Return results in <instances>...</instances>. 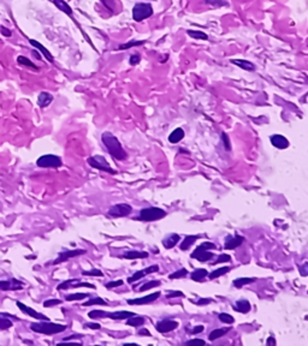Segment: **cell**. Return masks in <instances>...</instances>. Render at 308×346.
I'll use <instances>...</instances> for the list:
<instances>
[{
    "instance_id": "f5cc1de1",
    "label": "cell",
    "mask_w": 308,
    "mask_h": 346,
    "mask_svg": "<svg viewBox=\"0 0 308 346\" xmlns=\"http://www.w3.org/2000/svg\"><path fill=\"white\" fill-rule=\"evenodd\" d=\"M83 327L85 328H89V329H100L101 326L99 323H94V322H87L83 324Z\"/></svg>"
},
{
    "instance_id": "e575fe53",
    "label": "cell",
    "mask_w": 308,
    "mask_h": 346,
    "mask_svg": "<svg viewBox=\"0 0 308 346\" xmlns=\"http://www.w3.org/2000/svg\"><path fill=\"white\" fill-rule=\"evenodd\" d=\"M88 297H91V294L89 293H71V294H67V296H65V299H67L68 302H74V300H82L85 298H88Z\"/></svg>"
},
{
    "instance_id": "f35d334b",
    "label": "cell",
    "mask_w": 308,
    "mask_h": 346,
    "mask_svg": "<svg viewBox=\"0 0 308 346\" xmlns=\"http://www.w3.org/2000/svg\"><path fill=\"white\" fill-rule=\"evenodd\" d=\"M187 275H188V270L185 268H181V269L176 270V272H173L172 274H170L169 279H171V280H173V279H182Z\"/></svg>"
},
{
    "instance_id": "ac0fdd59",
    "label": "cell",
    "mask_w": 308,
    "mask_h": 346,
    "mask_svg": "<svg viewBox=\"0 0 308 346\" xmlns=\"http://www.w3.org/2000/svg\"><path fill=\"white\" fill-rule=\"evenodd\" d=\"M250 309H252V305L247 299H238L236 300L234 304V310L241 312V314H248Z\"/></svg>"
},
{
    "instance_id": "9f6ffc18",
    "label": "cell",
    "mask_w": 308,
    "mask_h": 346,
    "mask_svg": "<svg viewBox=\"0 0 308 346\" xmlns=\"http://www.w3.org/2000/svg\"><path fill=\"white\" fill-rule=\"evenodd\" d=\"M205 330V327L201 326V324H199V326H196V327H194L193 329H191V334H194V335H196V334H199V333H201Z\"/></svg>"
},
{
    "instance_id": "5bb4252c",
    "label": "cell",
    "mask_w": 308,
    "mask_h": 346,
    "mask_svg": "<svg viewBox=\"0 0 308 346\" xmlns=\"http://www.w3.org/2000/svg\"><path fill=\"white\" fill-rule=\"evenodd\" d=\"M23 282L17 279H9V280H0V290L3 291H16L22 290Z\"/></svg>"
},
{
    "instance_id": "bcb514c9",
    "label": "cell",
    "mask_w": 308,
    "mask_h": 346,
    "mask_svg": "<svg viewBox=\"0 0 308 346\" xmlns=\"http://www.w3.org/2000/svg\"><path fill=\"white\" fill-rule=\"evenodd\" d=\"M141 62V56H140L139 53H134L130 56V59H129V63L130 65H137L139 63Z\"/></svg>"
},
{
    "instance_id": "7dc6e473",
    "label": "cell",
    "mask_w": 308,
    "mask_h": 346,
    "mask_svg": "<svg viewBox=\"0 0 308 346\" xmlns=\"http://www.w3.org/2000/svg\"><path fill=\"white\" fill-rule=\"evenodd\" d=\"M124 284L123 280H115V281H109L105 284V287L106 288H116V287H119L122 286V285Z\"/></svg>"
},
{
    "instance_id": "74e56055",
    "label": "cell",
    "mask_w": 308,
    "mask_h": 346,
    "mask_svg": "<svg viewBox=\"0 0 308 346\" xmlns=\"http://www.w3.org/2000/svg\"><path fill=\"white\" fill-rule=\"evenodd\" d=\"M88 316L93 318V320H97V318H106L107 316V311L105 310H92L89 311Z\"/></svg>"
},
{
    "instance_id": "484cf974",
    "label": "cell",
    "mask_w": 308,
    "mask_h": 346,
    "mask_svg": "<svg viewBox=\"0 0 308 346\" xmlns=\"http://www.w3.org/2000/svg\"><path fill=\"white\" fill-rule=\"evenodd\" d=\"M230 329H231V327H229V328H217V329H213L210 333V334H208V340L214 341V340H217V339L222 338V336L225 335Z\"/></svg>"
},
{
    "instance_id": "52a82bcc",
    "label": "cell",
    "mask_w": 308,
    "mask_h": 346,
    "mask_svg": "<svg viewBox=\"0 0 308 346\" xmlns=\"http://www.w3.org/2000/svg\"><path fill=\"white\" fill-rule=\"evenodd\" d=\"M37 165L43 168H58L63 165L62 159L53 154H46L40 156L37 160Z\"/></svg>"
},
{
    "instance_id": "4316f807",
    "label": "cell",
    "mask_w": 308,
    "mask_h": 346,
    "mask_svg": "<svg viewBox=\"0 0 308 346\" xmlns=\"http://www.w3.org/2000/svg\"><path fill=\"white\" fill-rule=\"evenodd\" d=\"M207 275H208L207 270L203 269V268H197V269L194 270L193 273H191L190 278H191V280L201 282V281H203V279H205Z\"/></svg>"
},
{
    "instance_id": "836d02e7",
    "label": "cell",
    "mask_w": 308,
    "mask_h": 346,
    "mask_svg": "<svg viewBox=\"0 0 308 346\" xmlns=\"http://www.w3.org/2000/svg\"><path fill=\"white\" fill-rule=\"evenodd\" d=\"M91 305H107V302L103 299L101 297H95V298H89V300L83 303V306H91Z\"/></svg>"
},
{
    "instance_id": "ee69618b",
    "label": "cell",
    "mask_w": 308,
    "mask_h": 346,
    "mask_svg": "<svg viewBox=\"0 0 308 346\" xmlns=\"http://www.w3.org/2000/svg\"><path fill=\"white\" fill-rule=\"evenodd\" d=\"M82 275H91V276H103L104 273L100 269H91V270H83Z\"/></svg>"
},
{
    "instance_id": "680465c9",
    "label": "cell",
    "mask_w": 308,
    "mask_h": 346,
    "mask_svg": "<svg viewBox=\"0 0 308 346\" xmlns=\"http://www.w3.org/2000/svg\"><path fill=\"white\" fill-rule=\"evenodd\" d=\"M83 336H85V335H82V334H74V335L68 336V338H65L63 341H70V340H73V339H82Z\"/></svg>"
},
{
    "instance_id": "d6986e66",
    "label": "cell",
    "mask_w": 308,
    "mask_h": 346,
    "mask_svg": "<svg viewBox=\"0 0 308 346\" xmlns=\"http://www.w3.org/2000/svg\"><path fill=\"white\" fill-rule=\"evenodd\" d=\"M135 315V312L133 311H125V310H122V311H113V312H109L107 311V316L109 318H112V320H127L128 317L130 316H134Z\"/></svg>"
},
{
    "instance_id": "ba28073f",
    "label": "cell",
    "mask_w": 308,
    "mask_h": 346,
    "mask_svg": "<svg viewBox=\"0 0 308 346\" xmlns=\"http://www.w3.org/2000/svg\"><path fill=\"white\" fill-rule=\"evenodd\" d=\"M133 213V207L128 203H118L112 206L109 209L107 214L112 218H124V216H129Z\"/></svg>"
},
{
    "instance_id": "2e32d148",
    "label": "cell",
    "mask_w": 308,
    "mask_h": 346,
    "mask_svg": "<svg viewBox=\"0 0 308 346\" xmlns=\"http://www.w3.org/2000/svg\"><path fill=\"white\" fill-rule=\"evenodd\" d=\"M270 141L272 143V146L276 147L278 149H286L289 147V141L288 138H285L283 135H272L270 137Z\"/></svg>"
},
{
    "instance_id": "7402d4cb",
    "label": "cell",
    "mask_w": 308,
    "mask_h": 346,
    "mask_svg": "<svg viewBox=\"0 0 308 346\" xmlns=\"http://www.w3.org/2000/svg\"><path fill=\"white\" fill-rule=\"evenodd\" d=\"M184 136H185V134H184L183 129L177 128L169 135V142L172 144H176V143L181 142V141L184 138Z\"/></svg>"
},
{
    "instance_id": "816d5d0a",
    "label": "cell",
    "mask_w": 308,
    "mask_h": 346,
    "mask_svg": "<svg viewBox=\"0 0 308 346\" xmlns=\"http://www.w3.org/2000/svg\"><path fill=\"white\" fill-rule=\"evenodd\" d=\"M187 345H206V341L202 340V339H191V340H188L185 342Z\"/></svg>"
},
{
    "instance_id": "94428289",
    "label": "cell",
    "mask_w": 308,
    "mask_h": 346,
    "mask_svg": "<svg viewBox=\"0 0 308 346\" xmlns=\"http://www.w3.org/2000/svg\"><path fill=\"white\" fill-rule=\"evenodd\" d=\"M139 335H147V336H151V333L148 332V329L143 328V329H140V330H139Z\"/></svg>"
},
{
    "instance_id": "8d00e7d4",
    "label": "cell",
    "mask_w": 308,
    "mask_h": 346,
    "mask_svg": "<svg viewBox=\"0 0 308 346\" xmlns=\"http://www.w3.org/2000/svg\"><path fill=\"white\" fill-rule=\"evenodd\" d=\"M17 63H19L20 65H25V66H28V68H32V69H35V70H38L37 65L34 64V63L31 62L28 58H26V57L23 56H20L19 58H17Z\"/></svg>"
},
{
    "instance_id": "7c38bea8",
    "label": "cell",
    "mask_w": 308,
    "mask_h": 346,
    "mask_svg": "<svg viewBox=\"0 0 308 346\" xmlns=\"http://www.w3.org/2000/svg\"><path fill=\"white\" fill-rule=\"evenodd\" d=\"M155 328L159 333H170L176 328H178V322L175 320H170V318H165V320H161L157 323Z\"/></svg>"
},
{
    "instance_id": "1f68e13d",
    "label": "cell",
    "mask_w": 308,
    "mask_h": 346,
    "mask_svg": "<svg viewBox=\"0 0 308 346\" xmlns=\"http://www.w3.org/2000/svg\"><path fill=\"white\" fill-rule=\"evenodd\" d=\"M255 280H256L255 278H238L234 280V286L237 288H241V287L246 286V285L252 284V282H254Z\"/></svg>"
},
{
    "instance_id": "8fae6325",
    "label": "cell",
    "mask_w": 308,
    "mask_h": 346,
    "mask_svg": "<svg viewBox=\"0 0 308 346\" xmlns=\"http://www.w3.org/2000/svg\"><path fill=\"white\" fill-rule=\"evenodd\" d=\"M158 270H159V266H158V264H153V266H149V267H147V268L141 269V270H139V272L134 273L133 275L128 278V282H129V284H133V282L139 281L140 279L143 278V276H146V275H148V274H152V273L158 272Z\"/></svg>"
},
{
    "instance_id": "ffe728a7",
    "label": "cell",
    "mask_w": 308,
    "mask_h": 346,
    "mask_svg": "<svg viewBox=\"0 0 308 346\" xmlns=\"http://www.w3.org/2000/svg\"><path fill=\"white\" fill-rule=\"evenodd\" d=\"M52 101H53V96H52V94H50V93L43 92V93H40V94H39L38 105L41 108H45V107L50 106L51 102H52Z\"/></svg>"
},
{
    "instance_id": "277c9868",
    "label": "cell",
    "mask_w": 308,
    "mask_h": 346,
    "mask_svg": "<svg viewBox=\"0 0 308 346\" xmlns=\"http://www.w3.org/2000/svg\"><path fill=\"white\" fill-rule=\"evenodd\" d=\"M166 215L167 213L164 209L158 208V207H148V208H143L140 210L139 220L146 222L158 221L160 219L165 218Z\"/></svg>"
},
{
    "instance_id": "11a10c76",
    "label": "cell",
    "mask_w": 308,
    "mask_h": 346,
    "mask_svg": "<svg viewBox=\"0 0 308 346\" xmlns=\"http://www.w3.org/2000/svg\"><path fill=\"white\" fill-rule=\"evenodd\" d=\"M213 302V299L212 298H200L199 300L196 302L197 305H206V304H210V303Z\"/></svg>"
},
{
    "instance_id": "8992f818",
    "label": "cell",
    "mask_w": 308,
    "mask_h": 346,
    "mask_svg": "<svg viewBox=\"0 0 308 346\" xmlns=\"http://www.w3.org/2000/svg\"><path fill=\"white\" fill-rule=\"evenodd\" d=\"M87 162L89 164V166L93 167V168H97L99 171H103V172H106V173H110V174H116L117 173V171H115L113 168L110 166L109 161L106 160L104 156L101 155H94V156H91V158H88V160Z\"/></svg>"
},
{
    "instance_id": "681fc988",
    "label": "cell",
    "mask_w": 308,
    "mask_h": 346,
    "mask_svg": "<svg viewBox=\"0 0 308 346\" xmlns=\"http://www.w3.org/2000/svg\"><path fill=\"white\" fill-rule=\"evenodd\" d=\"M79 287H89V288H95V286L93 284H89V282H77V284H73L71 288H79Z\"/></svg>"
},
{
    "instance_id": "3957f363",
    "label": "cell",
    "mask_w": 308,
    "mask_h": 346,
    "mask_svg": "<svg viewBox=\"0 0 308 346\" xmlns=\"http://www.w3.org/2000/svg\"><path fill=\"white\" fill-rule=\"evenodd\" d=\"M212 249H216V244L211 242H203L202 244H200L197 248L191 252L190 257L195 258V260L200 261V262H207V261L212 260L214 257V254L212 251Z\"/></svg>"
},
{
    "instance_id": "e0dca14e",
    "label": "cell",
    "mask_w": 308,
    "mask_h": 346,
    "mask_svg": "<svg viewBox=\"0 0 308 346\" xmlns=\"http://www.w3.org/2000/svg\"><path fill=\"white\" fill-rule=\"evenodd\" d=\"M179 240H181V237H179V234L170 233V234H167L165 238L163 239V242L161 243H163L164 248L165 249H172L178 244Z\"/></svg>"
},
{
    "instance_id": "5b68a950",
    "label": "cell",
    "mask_w": 308,
    "mask_h": 346,
    "mask_svg": "<svg viewBox=\"0 0 308 346\" xmlns=\"http://www.w3.org/2000/svg\"><path fill=\"white\" fill-rule=\"evenodd\" d=\"M153 15V8L148 3H139L133 8V20L135 22H142Z\"/></svg>"
},
{
    "instance_id": "4dcf8cb0",
    "label": "cell",
    "mask_w": 308,
    "mask_h": 346,
    "mask_svg": "<svg viewBox=\"0 0 308 346\" xmlns=\"http://www.w3.org/2000/svg\"><path fill=\"white\" fill-rule=\"evenodd\" d=\"M230 270H231L230 267H222V268L214 269L213 272H211L210 274H208V278H210L211 280H213V279H217V278H219V276H222L224 274H226V273H229Z\"/></svg>"
},
{
    "instance_id": "7bdbcfd3",
    "label": "cell",
    "mask_w": 308,
    "mask_h": 346,
    "mask_svg": "<svg viewBox=\"0 0 308 346\" xmlns=\"http://www.w3.org/2000/svg\"><path fill=\"white\" fill-rule=\"evenodd\" d=\"M231 261V256L228 254H222L219 255V256L217 257L216 261H213V262H211V264H219V263H224V262H230Z\"/></svg>"
},
{
    "instance_id": "6125c7cd",
    "label": "cell",
    "mask_w": 308,
    "mask_h": 346,
    "mask_svg": "<svg viewBox=\"0 0 308 346\" xmlns=\"http://www.w3.org/2000/svg\"><path fill=\"white\" fill-rule=\"evenodd\" d=\"M2 33L7 36H11V33L9 32V30H7V28H2Z\"/></svg>"
},
{
    "instance_id": "b9f144b4",
    "label": "cell",
    "mask_w": 308,
    "mask_h": 346,
    "mask_svg": "<svg viewBox=\"0 0 308 346\" xmlns=\"http://www.w3.org/2000/svg\"><path fill=\"white\" fill-rule=\"evenodd\" d=\"M143 44H145V41H130V42H128V44L121 45L118 50H129V48L141 46V45H143Z\"/></svg>"
},
{
    "instance_id": "7a4b0ae2",
    "label": "cell",
    "mask_w": 308,
    "mask_h": 346,
    "mask_svg": "<svg viewBox=\"0 0 308 346\" xmlns=\"http://www.w3.org/2000/svg\"><path fill=\"white\" fill-rule=\"evenodd\" d=\"M68 327L65 324H58L50 322V321H41V322H33L31 324V329L35 333H41V334L53 335L58 333L67 330Z\"/></svg>"
},
{
    "instance_id": "9a60e30c",
    "label": "cell",
    "mask_w": 308,
    "mask_h": 346,
    "mask_svg": "<svg viewBox=\"0 0 308 346\" xmlns=\"http://www.w3.org/2000/svg\"><path fill=\"white\" fill-rule=\"evenodd\" d=\"M243 242L244 237L238 236V234H236V236H226L225 243H224V248H225L226 250H234V249L238 248V246L243 244Z\"/></svg>"
},
{
    "instance_id": "d4e9b609",
    "label": "cell",
    "mask_w": 308,
    "mask_h": 346,
    "mask_svg": "<svg viewBox=\"0 0 308 346\" xmlns=\"http://www.w3.org/2000/svg\"><path fill=\"white\" fill-rule=\"evenodd\" d=\"M199 238H200V237L196 236V234H195V236H187L183 240H182L181 245H179V249H181L182 251H187L188 249H189L190 246L193 245L194 243H195Z\"/></svg>"
},
{
    "instance_id": "603a6c76",
    "label": "cell",
    "mask_w": 308,
    "mask_h": 346,
    "mask_svg": "<svg viewBox=\"0 0 308 346\" xmlns=\"http://www.w3.org/2000/svg\"><path fill=\"white\" fill-rule=\"evenodd\" d=\"M231 64L237 65L238 68L242 69V70H246V71H254V70H255V65H254L253 63L248 62V60L232 59L231 60Z\"/></svg>"
},
{
    "instance_id": "6da1fadb",
    "label": "cell",
    "mask_w": 308,
    "mask_h": 346,
    "mask_svg": "<svg viewBox=\"0 0 308 346\" xmlns=\"http://www.w3.org/2000/svg\"><path fill=\"white\" fill-rule=\"evenodd\" d=\"M101 141H103L104 146L109 152V154L112 156L113 159L119 161H123L128 158L127 152L123 149L121 142L118 141V138L112 135L111 132L105 131L103 135H101Z\"/></svg>"
},
{
    "instance_id": "f1b7e54d",
    "label": "cell",
    "mask_w": 308,
    "mask_h": 346,
    "mask_svg": "<svg viewBox=\"0 0 308 346\" xmlns=\"http://www.w3.org/2000/svg\"><path fill=\"white\" fill-rule=\"evenodd\" d=\"M145 317H141V316H136V315H134V316H130L127 318V324L128 326H131V327H141L142 324H145Z\"/></svg>"
},
{
    "instance_id": "f546056e",
    "label": "cell",
    "mask_w": 308,
    "mask_h": 346,
    "mask_svg": "<svg viewBox=\"0 0 308 346\" xmlns=\"http://www.w3.org/2000/svg\"><path fill=\"white\" fill-rule=\"evenodd\" d=\"M53 3H55V5L57 8L59 9V10L64 12V14L69 15V16H73V10H71L70 6L68 5V3H65L64 0H53Z\"/></svg>"
},
{
    "instance_id": "91938a15",
    "label": "cell",
    "mask_w": 308,
    "mask_h": 346,
    "mask_svg": "<svg viewBox=\"0 0 308 346\" xmlns=\"http://www.w3.org/2000/svg\"><path fill=\"white\" fill-rule=\"evenodd\" d=\"M266 345H267V346H270V345L276 346L277 345V342H276V340H274L273 336H270V338H268L267 340H266Z\"/></svg>"
},
{
    "instance_id": "6f0895ef",
    "label": "cell",
    "mask_w": 308,
    "mask_h": 346,
    "mask_svg": "<svg viewBox=\"0 0 308 346\" xmlns=\"http://www.w3.org/2000/svg\"><path fill=\"white\" fill-rule=\"evenodd\" d=\"M307 267H308V264H307V263H304L303 266L298 267V270H300V273H301V275H302V276H307V274H308Z\"/></svg>"
},
{
    "instance_id": "d590c367",
    "label": "cell",
    "mask_w": 308,
    "mask_h": 346,
    "mask_svg": "<svg viewBox=\"0 0 308 346\" xmlns=\"http://www.w3.org/2000/svg\"><path fill=\"white\" fill-rule=\"evenodd\" d=\"M158 286H160L159 280L147 281V282H145L143 285H141V287L139 288V292H145V291H148V290H151V288H154V287H158Z\"/></svg>"
},
{
    "instance_id": "cb8c5ba5",
    "label": "cell",
    "mask_w": 308,
    "mask_h": 346,
    "mask_svg": "<svg viewBox=\"0 0 308 346\" xmlns=\"http://www.w3.org/2000/svg\"><path fill=\"white\" fill-rule=\"evenodd\" d=\"M123 257L127 260H137V258H147L148 252L146 251H137V250H128L124 252Z\"/></svg>"
},
{
    "instance_id": "9c48e42d",
    "label": "cell",
    "mask_w": 308,
    "mask_h": 346,
    "mask_svg": "<svg viewBox=\"0 0 308 346\" xmlns=\"http://www.w3.org/2000/svg\"><path fill=\"white\" fill-rule=\"evenodd\" d=\"M87 252V250L85 249H75V250H65L59 254V256L56 258L55 261H53V264H59V263H63L65 262V261H69L70 258L73 257H76V256H81V255H85Z\"/></svg>"
},
{
    "instance_id": "c3c4849f",
    "label": "cell",
    "mask_w": 308,
    "mask_h": 346,
    "mask_svg": "<svg viewBox=\"0 0 308 346\" xmlns=\"http://www.w3.org/2000/svg\"><path fill=\"white\" fill-rule=\"evenodd\" d=\"M205 3L208 5L214 6V8H219V6L225 5V3H224L223 0H205Z\"/></svg>"
},
{
    "instance_id": "44dd1931",
    "label": "cell",
    "mask_w": 308,
    "mask_h": 346,
    "mask_svg": "<svg viewBox=\"0 0 308 346\" xmlns=\"http://www.w3.org/2000/svg\"><path fill=\"white\" fill-rule=\"evenodd\" d=\"M29 42H31V45H32L33 47H34V48H37L38 51H40V52L44 54V57H45V58H46L47 60H49L50 63H53V56H52V54H51V53L49 52V50H47L46 47L43 46V45H41L40 42H39V41H35V40H29Z\"/></svg>"
},
{
    "instance_id": "db71d44e",
    "label": "cell",
    "mask_w": 308,
    "mask_h": 346,
    "mask_svg": "<svg viewBox=\"0 0 308 346\" xmlns=\"http://www.w3.org/2000/svg\"><path fill=\"white\" fill-rule=\"evenodd\" d=\"M175 297H184V293L183 292H181V291H175V292H170L169 294L166 296V298L167 299H170V298H175Z\"/></svg>"
},
{
    "instance_id": "83f0119b",
    "label": "cell",
    "mask_w": 308,
    "mask_h": 346,
    "mask_svg": "<svg viewBox=\"0 0 308 346\" xmlns=\"http://www.w3.org/2000/svg\"><path fill=\"white\" fill-rule=\"evenodd\" d=\"M14 322L10 320L8 314H2L0 312V330H7L13 327Z\"/></svg>"
},
{
    "instance_id": "f6af8a7d",
    "label": "cell",
    "mask_w": 308,
    "mask_h": 346,
    "mask_svg": "<svg viewBox=\"0 0 308 346\" xmlns=\"http://www.w3.org/2000/svg\"><path fill=\"white\" fill-rule=\"evenodd\" d=\"M59 304H62L61 299H49V300H45L44 302L45 308H52V306H56V305H59Z\"/></svg>"
},
{
    "instance_id": "4fadbf2b",
    "label": "cell",
    "mask_w": 308,
    "mask_h": 346,
    "mask_svg": "<svg viewBox=\"0 0 308 346\" xmlns=\"http://www.w3.org/2000/svg\"><path fill=\"white\" fill-rule=\"evenodd\" d=\"M16 304L20 308L21 311L25 312V314H27V315H29L31 317H34V318H37V320H40V321H50L49 317H47L46 315H44V314H41V312L34 310L33 308H29V306L23 304V303L16 302Z\"/></svg>"
},
{
    "instance_id": "f907efd6",
    "label": "cell",
    "mask_w": 308,
    "mask_h": 346,
    "mask_svg": "<svg viewBox=\"0 0 308 346\" xmlns=\"http://www.w3.org/2000/svg\"><path fill=\"white\" fill-rule=\"evenodd\" d=\"M222 140L224 142V148H225L226 150L231 149V146H230V142H229V137H228V135L225 134V132H223L222 134Z\"/></svg>"
},
{
    "instance_id": "60d3db41",
    "label": "cell",
    "mask_w": 308,
    "mask_h": 346,
    "mask_svg": "<svg viewBox=\"0 0 308 346\" xmlns=\"http://www.w3.org/2000/svg\"><path fill=\"white\" fill-rule=\"evenodd\" d=\"M219 321H222L224 323H228V324H232L235 322V318L231 316L230 314H226V312H222V314H219Z\"/></svg>"
},
{
    "instance_id": "d6a6232c",
    "label": "cell",
    "mask_w": 308,
    "mask_h": 346,
    "mask_svg": "<svg viewBox=\"0 0 308 346\" xmlns=\"http://www.w3.org/2000/svg\"><path fill=\"white\" fill-rule=\"evenodd\" d=\"M187 34L190 36L191 39H195V40H207L208 35L203 32H199V30H188Z\"/></svg>"
},
{
    "instance_id": "30bf717a",
    "label": "cell",
    "mask_w": 308,
    "mask_h": 346,
    "mask_svg": "<svg viewBox=\"0 0 308 346\" xmlns=\"http://www.w3.org/2000/svg\"><path fill=\"white\" fill-rule=\"evenodd\" d=\"M160 296H161L160 291H157V292L148 294V296L140 297V298L129 299V300H128V304H129V305H145V304H149V303L155 302V300L159 298Z\"/></svg>"
},
{
    "instance_id": "ab89813d",
    "label": "cell",
    "mask_w": 308,
    "mask_h": 346,
    "mask_svg": "<svg viewBox=\"0 0 308 346\" xmlns=\"http://www.w3.org/2000/svg\"><path fill=\"white\" fill-rule=\"evenodd\" d=\"M76 281H77V279H69V280L63 281L62 284H59L58 286H57V290L62 291V290H68V288H71L74 282H76Z\"/></svg>"
}]
</instances>
